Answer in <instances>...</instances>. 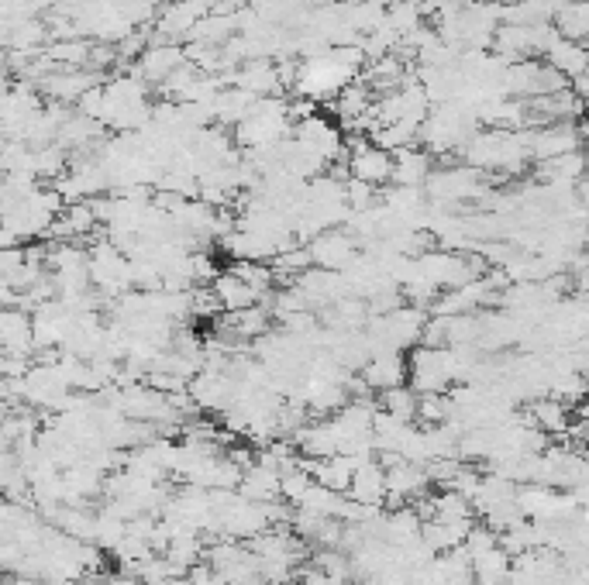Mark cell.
I'll use <instances>...</instances> for the list:
<instances>
[{
	"instance_id": "obj_15",
	"label": "cell",
	"mask_w": 589,
	"mask_h": 585,
	"mask_svg": "<svg viewBox=\"0 0 589 585\" xmlns=\"http://www.w3.org/2000/svg\"><path fill=\"white\" fill-rule=\"evenodd\" d=\"M548 66H555L562 76H576V80H583L589 73V49L579 42H572V38H558L552 45V52H548Z\"/></svg>"
},
{
	"instance_id": "obj_2",
	"label": "cell",
	"mask_w": 589,
	"mask_h": 585,
	"mask_svg": "<svg viewBox=\"0 0 589 585\" xmlns=\"http://www.w3.org/2000/svg\"><path fill=\"white\" fill-rule=\"evenodd\" d=\"M455 382L452 372V348H434V345H417L410 348L407 358V386L414 393H448Z\"/></svg>"
},
{
	"instance_id": "obj_1",
	"label": "cell",
	"mask_w": 589,
	"mask_h": 585,
	"mask_svg": "<svg viewBox=\"0 0 589 585\" xmlns=\"http://www.w3.org/2000/svg\"><path fill=\"white\" fill-rule=\"evenodd\" d=\"M90 279L93 290L104 296L107 303L135 290V283H131V259L114 241H97L90 248Z\"/></svg>"
},
{
	"instance_id": "obj_10",
	"label": "cell",
	"mask_w": 589,
	"mask_h": 585,
	"mask_svg": "<svg viewBox=\"0 0 589 585\" xmlns=\"http://www.w3.org/2000/svg\"><path fill=\"white\" fill-rule=\"evenodd\" d=\"M386 493H390V489H386V465L379 462V458L359 462L348 496L359 499V503H366V506H386Z\"/></svg>"
},
{
	"instance_id": "obj_16",
	"label": "cell",
	"mask_w": 589,
	"mask_h": 585,
	"mask_svg": "<svg viewBox=\"0 0 589 585\" xmlns=\"http://www.w3.org/2000/svg\"><path fill=\"white\" fill-rule=\"evenodd\" d=\"M510 575H514V558L503 551V544L472 561V579H476V585H507Z\"/></svg>"
},
{
	"instance_id": "obj_19",
	"label": "cell",
	"mask_w": 589,
	"mask_h": 585,
	"mask_svg": "<svg viewBox=\"0 0 589 585\" xmlns=\"http://www.w3.org/2000/svg\"><path fill=\"white\" fill-rule=\"evenodd\" d=\"M462 548H465V555L476 561L479 555H486V551L500 548V534H496L490 524H476V527L469 530V537H465Z\"/></svg>"
},
{
	"instance_id": "obj_12",
	"label": "cell",
	"mask_w": 589,
	"mask_h": 585,
	"mask_svg": "<svg viewBox=\"0 0 589 585\" xmlns=\"http://www.w3.org/2000/svg\"><path fill=\"white\" fill-rule=\"evenodd\" d=\"M431 155L421 152V148H403V152L393 155V186H414V190H424L431 179Z\"/></svg>"
},
{
	"instance_id": "obj_6",
	"label": "cell",
	"mask_w": 589,
	"mask_h": 585,
	"mask_svg": "<svg viewBox=\"0 0 589 585\" xmlns=\"http://www.w3.org/2000/svg\"><path fill=\"white\" fill-rule=\"evenodd\" d=\"M348 179H359V183L379 186L386 179H393V152L379 148L376 142H359L348 159Z\"/></svg>"
},
{
	"instance_id": "obj_13",
	"label": "cell",
	"mask_w": 589,
	"mask_h": 585,
	"mask_svg": "<svg viewBox=\"0 0 589 585\" xmlns=\"http://www.w3.org/2000/svg\"><path fill=\"white\" fill-rule=\"evenodd\" d=\"M211 290L217 293V300H221L224 314H238V310H248V307H255V303H262L259 293H255L235 269L221 272V276L211 283Z\"/></svg>"
},
{
	"instance_id": "obj_11",
	"label": "cell",
	"mask_w": 589,
	"mask_h": 585,
	"mask_svg": "<svg viewBox=\"0 0 589 585\" xmlns=\"http://www.w3.org/2000/svg\"><path fill=\"white\" fill-rule=\"evenodd\" d=\"M238 493L245 499H252V503L269 506V503H276V499H283V475L266 468L262 462H255L245 468V479H242V486H238Z\"/></svg>"
},
{
	"instance_id": "obj_4",
	"label": "cell",
	"mask_w": 589,
	"mask_h": 585,
	"mask_svg": "<svg viewBox=\"0 0 589 585\" xmlns=\"http://www.w3.org/2000/svg\"><path fill=\"white\" fill-rule=\"evenodd\" d=\"M431 486V475H428V465H414V462H393L386 465V506L390 510H397V506L410 503V499H421L428 493Z\"/></svg>"
},
{
	"instance_id": "obj_18",
	"label": "cell",
	"mask_w": 589,
	"mask_h": 585,
	"mask_svg": "<svg viewBox=\"0 0 589 585\" xmlns=\"http://www.w3.org/2000/svg\"><path fill=\"white\" fill-rule=\"evenodd\" d=\"M417 403H421V393H414L410 386H397V389H386L379 407H383L386 413H393V417L417 424Z\"/></svg>"
},
{
	"instance_id": "obj_7",
	"label": "cell",
	"mask_w": 589,
	"mask_h": 585,
	"mask_svg": "<svg viewBox=\"0 0 589 585\" xmlns=\"http://www.w3.org/2000/svg\"><path fill=\"white\" fill-rule=\"evenodd\" d=\"M527 145H531L534 159L552 162V159H562V155L579 152V145H583V135H579V131L572 128L569 121H558L555 128H552V124H545L541 131H534V135L527 138Z\"/></svg>"
},
{
	"instance_id": "obj_20",
	"label": "cell",
	"mask_w": 589,
	"mask_h": 585,
	"mask_svg": "<svg viewBox=\"0 0 589 585\" xmlns=\"http://www.w3.org/2000/svg\"><path fill=\"white\" fill-rule=\"evenodd\" d=\"M403 76V62L397 59V56H390V59H379L376 66L369 69V83L372 87H393V83H397Z\"/></svg>"
},
{
	"instance_id": "obj_14",
	"label": "cell",
	"mask_w": 589,
	"mask_h": 585,
	"mask_svg": "<svg viewBox=\"0 0 589 585\" xmlns=\"http://www.w3.org/2000/svg\"><path fill=\"white\" fill-rule=\"evenodd\" d=\"M527 417H531L548 438H562V434H569V427H572L569 403L555 400V396H541V400H534L531 410H527Z\"/></svg>"
},
{
	"instance_id": "obj_3",
	"label": "cell",
	"mask_w": 589,
	"mask_h": 585,
	"mask_svg": "<svg viewBox=\"0 0 589 585\" xmlns=\"http://www.w3.org/2000/svg\"><path fill=\"white\" fill-rule=\"evenodd\" d=\"M307 252H310V259H314L317 269L345 272L348 265L359 259L362 245L345 228H331V231L317 234L314 241H307Z\"/></svg>"
},
{
	"instance_id": "obj_9",
	"label": "cell",
	"mask_w": 589,
	"mask_h": 585,
	"mask_svg": "<svg viewBox=\"0 0 589 585\" xmlns=\"http://www.w3.org/2000/svg\"><path fill=\"white\" fill-rule=\"evenodd\" d=\"M362 379L372 393H386V389L407 386V358L400 351H386V355H372L369 365L362 369Z\"/></svg>"
},
{
	"instance_id": "obj_5",
	"label": "cell",
	"mask_w": 589,
	"mask_h": 585,
	"mask_svg": "<svg viewBox=\"0 0 589 585\" xmlns=\"http://www.w3.org/2000/svg\"><path fill=\"white\" fill-rule=\"evenodd\" d=\"M190 396L193 403H197L200 410H217L224 413L235 403L238 396V376H231V372H200V376H193L190 382Z\"/></svg>"
},
{
	"instance_id": "obj_21",
	"label": "cell",
	"mask_w": 589,
	"mask_h": 585,
	"mask_svg": "<svg viewBox=\"0 0 589 585\" xmlns=\"http://www.w3.org/2000/svg\"><path fill=\"white\" fill-rule=\"evenodd\" d=\"M579 417H583V420H586V424H589V396H586V400H583V403H579Z\"/></svg>"
},
{
	"instance_id": "obj_17",
	"label": "cell",
	"mask_w": 589,
	"mask_h": 585,
	"mask_svg": "<svg viewBox=\"0 0 589 585\" xmlns=\"http://www.w3.org/2000/svg\"><path fill=\"white\" fill-rule=\"evenodd\" d=\"M183 59H186L183 49H176V45H152V49L142 56V62H138V69H142L145 80L166 83L176 69H183Z\"/></svg>"
},
{
	"instance_id": "obj_8",
	"label": "cell",
	"mask_w": 589,
	"mask_h": 585,
	"mask_svg": "<svg viewBox=\"0 0 589 585\" xmlns=\"http://www.w3.org/2000/svg\"><path fill=\"white\" fill-rule=\"evenodd\" d=\"M0 345L4 355H35V324H31V310L21 307H4L0 314Z\"/></svg>"
}]
</instances>
